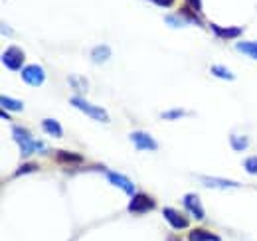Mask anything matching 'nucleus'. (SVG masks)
I'll return each instance as SVG.
<instances>
[{"label":"nucleus","mask_w":257,"mask_h":241,"mask_svg":"<svg viewBox=\"0 0 257 241\" xmlns=\"http://www.w3.org/2000/svg\"><path fill=\"white\" fill-rule=\"evenodd\" d=\"M12 137H14V141L18 143L20 152H22L24 158H28V156L36 151L38 152L46 151V145H44L42 141H36L32 137V133H30L28 129H24V127H12Z\"/></svg>","instance_id":"1"},{"label":"nucleus","mask_w":257,"mask_h":241,"mask_svg":"<svg viewBox=\"0 0 257 241\" xmlns=\"http://www.w3.org/2000/svg\"><path fill=\"white\" fill-rule=\"evenodd\" d=\"M69 103H71L73 107H77L81 113L89 115L91 119L101 120V123H109V115H107V111H105V109H101V107H97V105L87 103V101H85V99H81V97H71V99H69Z\"/></svg>","instance_id":"2"},{"label":"nucleus","mask_w":257,"mask_h":241,"mask_svg":"<svg viewBox=\"0 0 257 241\" xmlns=\"http://www.w3.org/2000/svg\"><path fill=\"white\" fill-rule=\"evenodd\" d=\"M128 139L137 147V151H157L159 149V143L145 131H133L128 135Z\"/></svg>","instance_id":"3"},{"label":"nucleus","mask_w":257,"mask_h":241,"mask_svg":"<svg viewBox=\"0 0 257 241\" xmlns=\"http://www.w3.org/2000/svg\"><path fill=\"white\" fill-rule=\"evenodd\" d=\"M2 63L12 69V71H18L22 69V63H24V52L18 48V46H10L4 54H2Z\"/></svg>","instance_id":"4"},{"label":"nucleus","mask_w":257,"mask_h":241,"mask_svg":"<svg viewBox=\"0 0 257 241\" xmlns=\"http://www.w3.org/2000/svg\"><path fill=\"white\" fill-rule=\"evenodd\" d=\"M22 79L28 83V85H32V87H38V85H42L44 81H46V71L40 67V65H26L24 69H22Z\"/></svg>","instance_id":"5"},{"label":"nucleus","mask_w":257,"mask_h":241,"mask_svg":"<svg viewBox=\"0 0 257 241\" xmlns=\"http://www.w3.org/2000/svg\"><path fill=\"white\" fill-rule=\"evenodd\" d=\"M155 208V200L149 198L147 194H137L133 196L131 204H128V211L131 213H145V211H151Z\"/></svg>","instance_id":"6"},{"label":"nucleus","mask_w":257,"mask_h":241,"mask_svg":"<svg viewBox=\"0 0 257 241\" xmlns=\"http://www.w3.org/2000/svg\"><path fill=\"white\" fill-rule=\"evenodd\" d=\"M182 202H184V208L192 213L194 219H204V208H202V202L196 194H186L182 198Z\"/></svg>","instance_id":"7"},{"label":"nucleus","mask_w":257,"mask_h":241,"mask_svg":"<svg viewBox=\"0 0 257 241\" xmlns=\"http://www.w3.org/2000/svg\"><path fill=\"white\" fill-rule=\"evenodd\" d=\"M162 215L166 217V221H168L174 229H184V227H188V219H186L180 211L172 210V208H164V210H162Z\"/></svg>","instance_id":"8"},{"label":"nucleus","mask_w":257,"mask_h":241,"mask_svg":"<svg viewBox=\"0 0 257 241\" xmlns=\"http://www.w3.org/2000/svg\"><path fill=\"white\" fill-rule=\"evenodd\" d=\"M107 178H109V182H111L113 186H117V188L125 190L127 194L135 196V184L128 180L127 176H123V174H117V172H107Z\"/></svg>","instance_id":"9"},{"label":"nucleus","mask_w":257,"mask_h":241,"mask_svg":"<svg viewBox=\"0 0 257 241\" xmlns=\"http://www.w3.org/2000/svg\"><path fill=\"white\" fill-rule=\"evenodd\" d=\"M200 182H202V184H206L208 188H220V190H225V188H239V182L224 180V178H210V176H200Z\"/></svg>","instance_id":"10"},{"label":"nucleus","mask_w":257,"mask_h":241,"mask_svg":"<svg viewBox=\"0 0 257 241\" xmlns=\"http://www.w3.org/2000/svg\"><path fill=\"white\" fill-rule=\"evenodd\" d=\"M212 32L218 36V38H225V40H231V38H239L243 28L239 26H233V28H222V26H216V24H210Z\"/></svg>","instance_id":"11"},{"label":"nucleus","mask_w":257,"mask_h":241,"mask_svg":"<svg viewBox=\"0 0 257 241\" xmlns=\"http://www.w3.org/2000/svg\"><path fill=\"white\" fill-rule=\"evenodd\" d=\"M42 127H44V131H46L48 135H52V137H56V139H60V137L64 135L62 125L56 119H44L42 120Z\"/></svg>","instance_id":"12"},{"label":"nucleus","mask_w":257,"mask_h":241,"mask_svg":"<svg viewBox=\"0 0 257 241\" xmlns=\"http://www.w3.org/2000/svg\"><path fill=\"white\" fill-rule=\"evenodd\" d=\"M56 160H58V162H65V164H79V162H83V156H81V154H75V152L58 151Z\"/></svg>","instance_id":"13"},{"label":"nucleus","mask_w":257,"mask_h":241,"mask_svg":"<svg viewBox=\"0 0 257 241\" xmlns=\"http://www.w3.org/2000/svg\"><path fill=\"white\" fill-rule=\"evenodd\" d=\"M0 105H2L4 111H22V109H24V103H22V101L12 99V97H8V95H2V97H0Z\"/></svg>","instance_id":"14"},{"label":"nucleus","mask_w":257,"mask_h":241,"mask_svg":"<svg viewBox=\"0 0 257 241\" xmlns=\"http://www.w3.org/2000/svg\"><path fill=\"white\" fill-rule=\"evenodd\" d=\"M188 239L190 241H220V237L216 233H210L206 229H192L188 233Z\"/></svg>","instance_id":"15"},{"label":"nucleus","mask_w":257,"mask_h":241,"mask_svg":"<svg viewBox=\"0 0 257 241\" xmlns=\"http://www.w3.org/2000/svg\"><path fill=\"white\" fill-rule=\"evenodd\" d=\"M235 48L239 54H245V56L257 60V42H237Z\"/></svg>","instance_id":"16"},{"label":"nucleus","mask_w":257,"mask_h":241,"mask_svg":"<svg viewBox=\"0 0 257 241\" xmlns=\"http://www.w3.org/2000/svg\"><path fill=\"white\" fill-rule=\"evenodd\" d=\"M111 56V50L107 48V46H97L95 50L91 52V60L95 61V63H101V61H105L107 58Z\"/></svg>","instance_id":"17"},{"label":"nucleus","mask_w":257,"mask_h":241,"mask_svg":"<svg viewBox=\"0 0 257 241\" xmlns=\"http://www.w3.org/2000/svg\"><path fill=\"white\" fill-rule=\"evenodd\" d=\"M216 77H220V79H225V81H233L235 79V75L231 73V71H227L224 65H212V69H210Z\"/></svg>","instance_id":"18"},{"label":"nucleus","mask_w":257,"mask_h":241,"mask_svg":"<svg viewBox=\"0 0 257 241\" xmlns=\"http://www.w3.org/2000/svg\"><path fill=\"white\" fill-rule=\"evenodd\" d=\"M247 139L245 137H237V135H231V147L235 149V151H243V149H247Z\"/></svg>","instance_id":"19"},{"label":"nucleus","mask_w":257,"mask_h":241,"mask_svg":"<svg viewBox=\"0 0 257 241\" xmlns=\"http://www.w3.org/2000/svg\"><path fill=\"white\" fill-rule=\"evenodd\" d=\"M186 115V111L184 109H172V111H164L161 117L162 119H180V117H184Z\"/></svg>","instance_id":"20"},{"label":"nucleus","mask_w":257,"mask_h":241,"mask_svg":"<svg viewBox=\"0 0 257 241\" xmlns=\"http://www.w3.org/2000/svg\"><path fill=\"white\" fill-rule=\"evenodd\" d=\"M243 168H245L249 174H257V156L245 158V160H243Z\"/></svg>","instance_id":"21"},{"label":"nucleus","mask_w":257,"mask_h":241,"mask_svg":"<svg viewBox=\"0 0 257 241\" xmlns=\"http://www.w3.org/2000/svg\"><path fill=\"white\" fill-rule=\"evenodd\" d=\"M188 8H192L194 12H200L202 10V0H186Z\"/></svg>","instance_id":"22"},{"label":"nucleus","mask_w":257,"mask_h":241,"mask_svg":"<svg viewBox=\"0 0 257 241\" xmlns=\"http://www.w3.org/2000/svg\"><path fill=\"white\" fill-rule=\"evenodd\" d=\"M32 170H38V166H36V164H26V166H22V168H18V172H16V176H22L24 172H32Z\"/></svg>","instance_id":"23"},{"label":"nucleus","mask_w":257,"mask_h":241,"mask_svg":"<svg viewBox=\"0 0 257 241\" xmlns=\"http://www.w3.org/2000/svg\"><path fill=\"white\" fill-rule=\"evenodd\" d=\"M149 2H155V4H159L162 8H168V6L174 4V0H149Z\"/></svg>","instance_id":"24"}]
</instances>
